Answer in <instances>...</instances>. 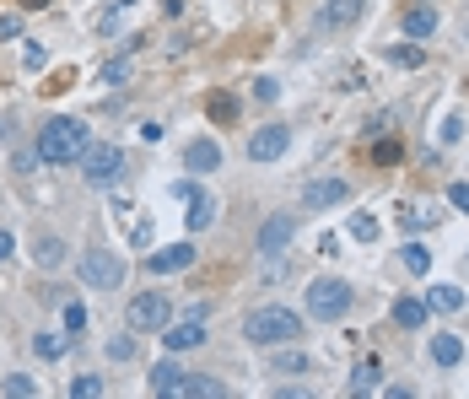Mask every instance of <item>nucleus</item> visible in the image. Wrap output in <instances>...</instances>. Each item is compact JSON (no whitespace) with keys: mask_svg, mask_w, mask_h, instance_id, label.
<instances>
[{"mask_svg":"<svg viewBox=\"0 0 469 399\" xmlns=\"http://www.w3.org/2000/svg\"><path fill=\"white\" fill-rule=\"evenodd\" d=\"M86 151V124L81 119H49L38 130V157L43 162H81Z\"/></svg>","mask_w":469,"mask_h":399,"instance_id":"1","label":"nucleus"},{"mask_svg":"<svg viewBox=\"0 0 469 399\" xmlns=\"http://www.w3.org/2000/svg\"><path fill=\"white\" fill-rule=\"evenodd\" d=\"M243 335H248L254 346H286V340L302 335V324H297L292 308H259V313L243 319Z\"/></svg>","mask_w":469,"mask_h":399,"instance_id":"2","label":"nucleus"},{"mask_svg":"<svg viewBox=\"0 0 469 399\" xmlns=\"http://www.w3.org/2000/svg\"><path fill=\"white\" fill-rule=\"evenodd\" d=\"M81 286H92V292H113L119 281H124V259L119 254H103V249H92V254H81Z\"/></svg>","mask_w":469,"mask_h":399,"instance_id":"3","label":"nucleus"},{"mask_svg":"<svg viewBox=\"0 0 469 399\" xmlns=\"http://www.w3.org/2000/svg\"><path fill=\"white\" fill-rule=\"evenodd\" d=\"M308 313H313V319H329V324L346 319V313H351V286H346V281H313V286H308Z\"/></svg>","mask_w":469,"mask_h":399,"instance_id":"4","label":"nucleus"},{"mask_svg":"<svg viewBox=\"0 0 469 399\" xmlns=\"http://www.w3.org/2000/svg\"><path fill=\"white\" fill-rule=\"evenodd\" d=\"M173 319V303L162 297V292H140L135 303H130V330H162Z\"/></svg>","mask_w":469,"mask_h":399,"instance_id":"5","label":"nucleus"},{"mask_svg":"<svg viewBox=\"0 0 469 399\" xmlns=\"http://www.w3.org/2000/svg\"><path fill=\"white\" fill-rule=\"evenodd\" d=\"M81 168H86L92 184H108V178H119L124 151H119V146H86V151H81Z\"/></svg>","mask_w":469,"mask_h":399,"instance_id":"6","label":"nucleus"},{"mask_svg":"<svg viewBox=\"0 0 469 399\" xmlns=\"http://www.w3.org/2000/svg\"><path fill=\"white\" fill-rule=\"evenodd\" d=\"M286 146H292V130H286V124H265V130L248 141V157H254V162H281Z\"/></svg>","mask_w":469,"mask_h":399,"instance_id":"7","label":"nucleus"},{"mask_svg":"<svg viewBox=\"0 0 469 399\" xmlns=\"http://www.w3.org/2000/svg\"><path fill=\"white\" fill-rule=\"evenodd\" d=\"M346 200H351V184L346 178H313L302 189V205H313V211H329V205H346Z\"/></svg>","mask_w":469,"mask_h":399,"instance_id":"8","label":"nucleus"},{"mask_svg":"<svg viewBox=\"0 0 469 399\" xmlns=\"http://www.w3.org/2000/svg\"><path fill=\"white\" fill-rule=\"evenodd\" d=\"M189 265H194V243H173V249H157V254L146 259L151 276H178V270H189Z\"/></svg>","mask_w":469,"mask_h":399,"instance_id":"9","label":"nucleus"},{"mask_svg":"<svg viewBox=\"0 0 469 399\" xmlns=\"http://www.w3.org/2000/svg\"><path fill=\"white\" fill-rule=\"evenodd\" d=\"M292 232H297L292 216H270V222L259 227V254H281V249L292 243Z\"/></svg>","mask_w":469,"mask_h":399,"instance_id":"10","label":"nucleus"},{"mask_svg":"<svg viewBox=\"0 0 469 399\" xmlns=\"http://www.w3.org/2000/svg\"><path fill=\"white\" fill-rule=\"evenodd\" d=\"M184 162H189V173H216L221 168V146L216 141H189Z\"/></svg>","mask_w":469,"mask_h":399,"instance_id":"11","label":"nucleus"},{"mask_svg":"<svg viewBox=\"0 0 469 399\" xmlns=\"http://www.w3.org/2000/svg\"><path fill=\"white\" fill-rule=\"evenodd\" d=\"M200 340H205L200 319H189V324H167V335H162V346H167V351H194Z\"/></svg>","mask_w":469,"mask_h":399,"instance_id":"12","label":"nucleus"},{"mask_svg":"<svg viewBox=\"0 0 469 399\" xmlns=\"http://www.w3.org/2000/svg\"><path fill=\"white\" fill-rule=\"evenodd\" d=\"M184 378H189V373H184L178 362H157V367H151V394H184Z\"/></svg>","mask_w":469,"mask_h":399,"instance_id":"13","label":"nucleus"},{"mask_svg":"<svg viewBox=\"0 0 469 399\" xmlns=\"http://www.w3.org/2000/svg\"><path fill=\"white\" fill-rule=\"evenodd\" d=\"M405 32H410L416 43H427V38L437 32V11H432V0H427V5H416V11L405 16Z\"/></svg>","mask_w":469,"mask_h":399,"instance_id":"14","label":"nucleus"},{"mask_svg":"<svg viewBox=\"0 0 469 399\" xmlns=\"http://www.w3.org/2000/svg\"><path fill=\"white\" fill-rule=\"evenodd\" d=\"M432 362L437 367H459L464 362V340L459 335H432Z\"/></svg>","mask_w":469,"mask_h":399,"instance_id":"15","label":"nucleus"},{"mask_svg":"<svg viewBox=\"0 0 469 399\" xmlns=\"http://www.w3.org/2000/svg\"><path fill=\"white\" fill-rule=\"evenodd\" d=\"M394 324H400V330H421V324H427V303L400 297V303H394Z\"/></svg>","mask_w":469,"mask_h":399,"instance_id":"16","label":"nucleus"},{"mask_svg":"<svg viewBox=\"0 0 469 399\" xmlns=\"http://www.w3.org/2000/svg\"><path fill=\"white\" fill-rule=\"evenodd\" d=\"M205 113H211L216 124H232V119H238V97H232V92H211V97H205Z\"/></svg>","mask_w":469,"mask_h":399,"instance_id":"17","label":"nucleus"},{"mask_svg":"<svg viewBox=\"0 0 469 399\" xmlns=\"http://www.w3.org/2000/svg\"><path fill=\"white\" fill-rule=\"evenodd\" d=\"M32 259H38V270H54V265H65V243L59 238H38L32 243Z\"/></svg>","mask_w":469,"mask_h":399,"instance_id":"18","label":"nucleus"},{"mask_svg":"<svg viewBox=\"0 0 469 399\" xmlns=\"http://www.w3.org/2000/svg\"><path fill=\"white\" fill-rule=\"evenodd\" d=\"M32 351H38L43 362H54V357H65V351H70V335H54V330H43V335H32Z\"/></svg>","mask_w":469,"mask_h":399,"instance_id":"19","label":"nucleus"},{"mask_svg":"<svg viewBox=\"0 0 469 399\" xmlns=\"http://www.w3.org/2000/svg\"><path fill=\"white\" fill-rule=\"evenodd\" d=\"M362 16V0H324V22L329 27H346V22H356Z\"/></svg>","mask_w":469,"mask_h":399,"instance_id":"20","label":"nucleus"},{"mask_svg":"<svg viewBox=\"0 0 469 399\" xmlns=\"http://www.w3.org/2000/svg\"><path fill=\"white\" fill-rule=\"evenodd\" d=\"M373 162H378V168H394V162H405V141H400V135H383V141L373 146Z\"/></svg>","mask_w":469,"mask_h":399,"instance_id":"21","label":"nucleus"},{"mask_svg":"<svg viewBox=\"0 0 469 399\" xmlns=\"http://www.w3.org/2000/svg\"><path fill=\"white\" fill-rule=\"evenodd\" d=\"M427 303H432L437 313H459V308H464V292H459V286H432Z\"/></svg>","mask_w":469,"mask_h":399,"instance_id":"22","label":"nucleus"},{"mask_svg":"<svg viewBox=\"0 0 469 399\" xmlns=\"http://www.w3.org/2000/svg\"><path fill=\"white\" fill-rule=\"evenodd\" d=\"M427 54H421V43H389V65H400V70H416Z\"/></svg>","mask_w":469,"mask_h":399,"instance_id":"23","label":"nucleus"},{"mask_svg":"<svg viewBox=\"0 0 469 399\" xmlns=\"http://www.w3.org/2000/svg\"><path fill=\"white\" fill-rule=\"evenodd\" d=\"M189 205H194V211H189V227H194V232H205V227L216 222V200H205V195H194Z\"/></svg>","mask_w":469,"mask_h":399,"instance_id":"24","label":"nucleus"},{"mask_svg":"<svg viewBox=\"0 0 469 399\" xmlns=\"http://www.w3.org/2000/svg\"><path fill=\"white\" fill-rule=\"evenodd\" d=\"M400 259H405V270H410V276H427V270H432V254H427L421 243H405V249H400Z\"/></svg>","mask_w":469,"mask_h":399,"instance_id":"25","label":"nucleus"},{"mask_svg":"<svg viewBox=\"0 0 469 399\" xmlns=\"http://www.w3.org/2000/svg\"><path fill=\"white\" fill-rule=\"evenodd\" d=\"M184 394H194V399H221L227 389H221L216 378H184Z\"/></svg>","mask_w":469,"mask_h":399,"instance_id":"26","label":"nucleus"},{"mask_svg":"<svg viewBox=\"0 0 469 399\" xmlns=\"http://www.w3.org/2000/svg\"><path fill=\"white\" fill-rule=\"evenodd\" d=\"M0 389H5V394H11V399H32V394H38V384H32V378H22V373H11V378H0Z\"/></svg>","mask_w":469,"mask_h":399,"instance_id":"27","label":"nucleus"},{"mask_svg":"<svg viewBox=\"0 0 469 399\" xmlns=\"http://www.w3.org/2000/svg\"><path fill=\"white\" fill-rule=\"evenodd\" d=\"M351 238H356V243H373V238H378V222H373L367 211H356V216H351Z\"/></svg>","mask_w":469,"mask_h":399,"instance_id":"28","label":"nucleus"},{"mask_svg":"<svg viewBox=\"0 0 469 399\" xmlns=\"http://www.w3.org/2000/svg\"><path fill=\"white\" fill-rule=\"evenodd\" d=\"M378 389V362H362L356 367V394H373Z\"/></svg>","mask_w":469,"mask_h":399,"instance_id":"29","label":"nucleus"},{"mask_svg":"<svg viewBox=\"0 0 469 399\" xmlns=\"http://www.w3.org/2000/svg\"><path fill=\"white\" fill-rule=\"evenodd\" d=\"M103 394V378H76L70 384V399H97Z\"/></svg>","mask_w":469,"mask_h":399,"instance_id":"30","label":"nucleus"},{"mask_svg":"<svg viewBox=\"0 0 469 399\" xmlns=\"http://www.w3.org/2000/svg\"><path fill=\"white\" fill-rule=\"evenodd\" d=\"M65 330H70V335L86 330V308H81V303H65Z\"/></svg>","mask_w":469,"mask_h":399,"instance_id":"31","label":"nucleus"},{"mask_svg":"<svg viewBox=\"0 0 469 399\" xmlns=\"http://www.w3.org/2000/svg\"><path fill=\"white\" fill-rule=\"evenodd\" d=\"M108 357H113V362H130V357H135V335H130V340H124V335L108 340Z\"/></svg>","mask_w":469,"mask_h":399,"instance_id":"32","label":"nucleus"},{"mask_svg":"<svg viewBox=\"0 0 469 399\" xmlns=\"http://www.w3.org/2000/svg\"><path fill=\"white\" fill-rule=\"evenodd\" d=\"M275 367H281V373H308V357H302V351H281Z\"/></svg>","mask_w":469,"mask_h":399,"instance_id":"33","label":"nucleus"},{"mask_svg":"<svg viewBox=\"0 0 469 399\" xmlns=\"http://www.w3.org/2000/svg\"><path fill=\"white\" fill-rule=\"evenodd\" d=\"M124 76H130V59H108V65H103V81H113V86H119Z\"/></svg>","mask_w":469,"mask_h":399,"instance_id":"34","label":"nucleus"},{"mask_svg":"<svg viewBox=\"0 0 469 399\" xmlns=\"http://www.w3.org/2000/svg\"><path fill=\"white\" fill-rule=\"evenodd\" d=\"M16 32H22V22H16V16H0V43H11Z\"/></svg>","mask_w":469,"mask_h":399,"instance_id":"35","label":"nucleus"},{"mask_svg":"<svg viewBox=\"0 0 469 399\" xmlns=\"http://www.w3.org/2000/svg\"><path fill=\"white\" fill-rule=\"evenodd\" d=\"M448 200H454V205L469 216V184H454V189H448Z\"/></svg>","mask_w":469,"mask_h":399,"instance_id":"36","label":"nucleus"},{"mask_svg":"<svg viewBox=\"0 0 469 399\" xmlns=\"http://www.w3.org/2000/svg\"><path fill=\"white\" fill-rule=\"evenodd\" d=\"M11 259V232H0V265Z\"/></svg>","mask_w":469,"mask_h":399,"instance_id":"37","label":"nucleus"},{"mask_svg":"<svg viewBox=\"0 0 469 399\" xmlns=\"http://www.w3.org/2000/svg\"><path fill=\"white\" fill-rule=\"evenodd\" d=\"M22 5H27V11H43V5H49V0H22Z\"/></svg>","mask_w":469,"mask_h":399,"instance_id":"38","label":"nucleus"}]
</instances>
